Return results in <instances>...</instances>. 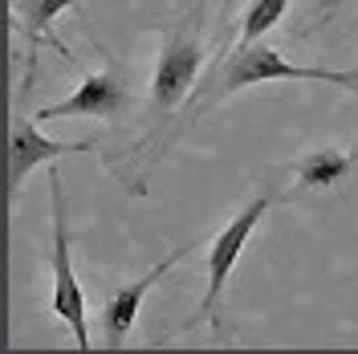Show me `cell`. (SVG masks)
<instances>
[{"label":"cell","instance_id":"1","mask_svg":"<svg viewBox=\"0 0 358 354\" xmlns=\"http://www.w3.org/2000/svg\"><path fill=\"white\" fill-rule=\"evenodd\" d=\"M261 82H322V86H338L346 94H358V69H322V66H297L285 62L273 45L257 41V45H236L220 57V66L208 73V82L200 86V111H212L216 102L241 94L248 86H261Z\"/></svg>","mask_w":358,"mask_h":354},{"label":"cell","instance_id":"2","mask_svg":"<svg viewBox=\"0 0 358 354\" xmlns=\"http://www.w3.org/2000/svg\"><path fill=\"white\" fill-rule=\"evenodd\" d=\"M200 17L192 24H176L167 29L163 49H159V66L151 78V114L167 118L171 111H179V102L192 94L196 78L203 66V41H200Z\"/></svg>","mask_w":358,"mask_h":354},{"label":"cell","instance_id":"3","mask_svg":"<svg viewBox=\"0 0 358 354\" xmlns=\"http://www.w3.org/2000/svg\"><path fill=\"white\" fill-rule=\"evenodd\" d=\"M49 196H53V313L62 318L78 342V351H90L86 326V293L69 261V224H66V196H62V171L49 163Z\"/></svg>","mask_w":358,"mask_h":354},{"label":"cell","instance_id":"4","mask_svg":"<svg viewBox=\"0 0 358 354\" xmlns=\"http://www.w3.org/2000/svg\"><path fill=\"white\" fill-rule=\"evenodd\" d=\"M273 199H277V196L248 199L245 208H241V212L220 228V236L212 241L208 257H203V265H208V289H203V302H200V310L187 318V326H192V322H203V318H212V313H216V306H220V297H224V285H228V273L236 269V261H241V253H245L248 236L257 232V224L265 220V212L273 208Z\"/></svg>","mask_w":358,"mask_h":354},{"label":"cell","instance_id":"5","mask_svg":"<svg viewBox=\"0 0 358 354\" xmlns=\"http://www.w3.org/2000/svg\"><path fill=\"white\" fill-rule=\"evenodd\" d=\"M82 151H94V139H45L37 131V118H24L17 111L8 122V199H17L29 171H37L41 163H53L62 155H82Z\"/></svg>","mask_w":358,"mask_h":354},{"label":"cell","instance_id":"6","mask_svg":"<svg viewBox=\"0 0 358 354\" xmlns=\"http://www.w3.org/2000/svg\"><path fill=\"white\" fill-rule=\"evenodd\" d=\"M127 102H131V86H127L122 69L110 66L102 73L82 78L69 98L53 102V106H41L37 118H114Z\"/></svg>","mask_w":358,"mask_h":354},{"label":"cell","instance_id":"7","mask_svg":"<svg viewBox=\"0 0 358 354\" xmlns=\"http://www.w3.org/2000/svg\"><path fill=\"white\" fill-rule=\"evenodd\" d=\"M187 257V248H176V253H167L163 261H159L155 269H147L138 281H131V285H122L118 293H114L110 302H106V310H102V338H106V346H122L127 342V334H131L134 318H138V306H143V297H147V289L159 285L171 269L179 265Z\"/></svg>","mask_w":358,"mask_h":354},{"label":"cell","instance_id":"8","mask_svg":"<svg viewBox=\"0 0 358 354\" xmlns=\"http://www.w3.org/2000/svg\"><path fill=\"white\" fill-rule=\"evenodd\" d=\"M8 8H13V29L29 41V82H24V90H29L33 86V73H37V69H33L37 49H41V45H57V49H62V41L49 37V24L57 21L62 13L78 8V0H8Z\"/></svg>","mask_w":358,"mask_h":354},{"label":"cell","instance_id":"9","mask_svg":"<svg viewBox=\"0 0 358 354\" xmlns=\"http://www.w3.org/2000/svg\"><path fill=\"white\" fill-rule=\"evenodd\" d=\"M358 167V151L346 147H322L310 151L293 163V187L297 192H330L338 183H346V176Z\"/></svg>","mask_w":358,"mask_h":354},{"label":"cell","instance_id":"10","mask_svg":"<svg viewBox=\"0 0 358 354\" xmlns=\"http://www.w3.org/2000/svg\"><path fill=\"white\" fill-rule=\"evenodd\" d=\"M285 8H289V0H252L245 21H241V41L236 45H257L268 29H277V21L285 17Z\"/></svg>","mask_w":358,"mask_h":354},{"label":"cell","instance_id":"11","mask_svg":"<svg viewBox=\"0 0 358 354\" xmlns=\"http://www.w3.org/2000/svg\"><path fill=\"white\" fill-rule=\"evenodd\" d=\"M358 0H313V13L322 17V21H338L342 13H350Z\"/></svg>","mask_w":358,"mask_h":354}]
</instances>
